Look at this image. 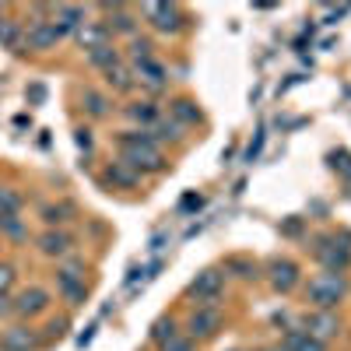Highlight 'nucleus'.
Returning a JSON list of instances; mask_svg holds the SVG:
<instances>
[{
	"label": "nucleus",
	"instance_id": "b1692460",
	"mask_svg": "<svg viewBox=\"0 0 351 351\" xmlns=\"http://www.w3.org/2000/svg\"><path fill=\"white\" fill-rule=\"evenodd\" d=\"M84 109L92 112V116H106V112H109V99L99 95L95 88H84Z\"/></svg>",
	"mask_w": 351,
	"mask_h": 351
},
{
	"label": "nucleus",
	"instance_id": "1a4fd4ad",
	"mask_svg": "<svg viewBox=\"0 0 351 351\" xmlns=\"http://www.w3.org/2000/svg\"><path fill=\"white\" fill-rule=\"evenodd\" d=\"M341 330V324H337V316L334 313H313L309 319H306V334L309 337H316V341H327V337H334Z\"/></svg>",
	"mask_w": 351,
	"mask_h": 351
},
{
	"label": "nucleus",
	"instance_id": "f03ea898",
	"mask_svg": "<svg viewBox=\"0 0 351 351\" xmlns=\"http://www.w3.org/2000/svg\"><path fill=\"white\" fill-rule=\"evenodd\" d=\"M221 291H225V274L215 271V267H208V271H200V274L190 281L186 295H190L193 302H200V306H215V302L221 299Z\"/></svg>",
	"mask_w": 351,
	"mask_h": 351
},
{
	"label": "nucleus",
	"instance_id": "4468645a",
	"mask_svg": "<svg viewBox=\"0 0 351 351\" xmlns=\"http://www.w3.org/2000/svg\"><path fill=\"white\" fill-rule=\"evenodd\" d=\"M281 348H285V351H327V344H324V341L309 337L302 327H291V330H285Z\"/></svg>",
	"mask_w": 351,
	"mask_h": 351
},
{
	"label": "nucleus",
	"instance_id": "a19ab883",
	"mask_svg": "<svg viewBox=\"0 0 351 351\" xmlns=\"http://www.w3.org/2000/svg\"><path fill=\"white\" fill-rule=\"evenodd\" d=\"M11 309H14V306H11V299H8V295H0V316H8Z\"/></svg>",
	"mask_w": 351,
	"mask_h": 351
},
{
	"label": "nucleus",
	"instance_id": "412c9836",
	"mask_svg": "<svg viewBox=\"0 0 351 351\" xmlns=\"http://www.w3.org/2000/svg\"><path fill=\"white\" fill-rule=\"evenodd\" d=\"M88 64H92V67H99V71H112V67H120V53H116L112 46L92 49V53H88Z\"/></svg>",
	"mask_w": 351,
	"mask_h": 351
},
{
	"label": "nucleus",
	"instance_id": "f257e3e1",
	"mask_svg": "<svg viewBox=\"0 0 351 351\" xmlns=\"http://www.w3.org/2000/svg\"><path fill=\"white\" fill-rule=\"evenodd\" d=\"M344 291H348V281H344L341 274H319V278L309 281L306 299H309L319 313H330V309L344 299Z\"/></svg>",
	"mask_w": 351,
	"mask_h": 351
},
{
	"label": "nucleus",
	"instance_id": "f3484780",
	"mask_svg": "<svg viewBox=\"0 0 351 351\" xmlns=\"http://www.w3.org/2000/svg\"><path fill=\"white\" fill-rule=\"evenodd\" d=\"M109 183L123 186V190H134V186L141 183V172L130 169L127 162H112V165H109Z\"/></svg>",
	"mask_w": 351,
	"mask_h": 351
},
{
	"label": "nucleus",
	"instance_id": "a211bd4d",
	"mask_svg": "<svg viewBox=\"0 0 351 351\" xmlns=\"http://www.w3.org/2000/svg\"><path fill=\"white\" fill-rule=\"evenodd\" d=\"M169 109H172V116H176V120H180V123H186V127L200 123V109H197V102H193V99H176Z\"/></svg>",
	"mask_w": 351,
	"mask_h": 351
},
{
	"label": "nucleus",
	"instance_id": "2f4dec72",
	"mask_svg": "<svg viewBox=\"0 0 351 351\" xmlns=\"http://www.w3.org/2000/svg\"><path fill=\"white\" fill-rule=\"evenodd\" d=\"M130 53H134V64H137V60H148V56H152V43H148V39H141V43L130 46Z\"/></svg>",
	"mask_w": 351,
	"mask_h": 351
},
{
	"label": "nucleus",
	"instance_id": "7c9ffc66",
	"mask_svg": "<svg viewBox=\"0 0 351 351\" xmlns=\"http://www.w3.org/2000/svg\"><path fill=\"white\" fill-rule=\"evenodd\" d=\"M330 165L344 176V180H351V155L348 152H337V155H330Z\"/></svg>",
	"mask_w": 351,
	"mask_h": 351
},
{
	"label": "nucleus",
	"instance_id": "f8f14e48",
	"mask_svg": "<svg viewBox=\"0 0 351 351\" xmlns=\"http://www.w3.org/2000/svg\"><path fill=\"white\" fill-rule=\"evenodd\" d=\"M60 36L64 32L56 28V21H36L32 28H28V46L32 49H49V46H56Z\"/></svg>",
	"mask_w": 351,
	"mask_h": 351
},
{
	"label": "nucleus",
	"instance_id": "393cba45",
	"mask_svg": "<svg viewBox=\"0 0 351 351\" xmlns=\"http://www.w3.org/2000/svg\"><path fill=\"white\" fill-rule=\"evenodd\" d=\"M152 137H155V144H158V141H180L183 134H180V123H176V120H158V123L152 127Z\"/></svg>",
	"mask_w": 351,
	"mask_h": 351
},
{
	"label": "nucleus",
	"instance_id": "e433bc0d",
	"mask_svg": "<svg viewBox=\"0 0 351 351\" xmlns=\"http://www.w3.org/2000/svg\"><path fill=\"white\" fill-rule=\"evenodd\" d=\"M67 330V319H56V324H49V337H64Z\"/></svg>",
	"mask_w": 351,
	"mask_h": 351
},
{
	"label": "nucleus",
	"instance_id": "cd10ccee",
	"mask_svg": "<svg viewBox=\"0 0 351 351\" xmlns=\"http://www.w3.org/2000/svg\"><path fill=\"white\" fill-rule=\"evenodd\" d=\"M0 43H4L8 49H14V53H21V36H18V28H11V25H0Z\"/></svg>",
	"mask_w": 351,
	"mask_h": 351
},
{
	"label": "nucleus",
	"instance_id": "20e7f679",
	"mask_svg": "<svg viewBox=\"0 0 351 351\" xmlns=\"http://www.w3.org/2000/svg\"><path fill=\"white\" fill-rule=\"evenodd\" d=\"M120 162H127L130 169L137 172H162L165 169V158L158 152V144H152V148H120Z\"/></svg>",
	"mask_w": 351,
	"mask_h": 351
},
{
	"label": "nucleus",
	"instance_id": "2eb2a0df",
	"mask_svg": "<svg viewBox=\"0 0 351 351\" xmlns=\"http://www.w3.org/2000/svg\"><path fill=\"white\" fill-rule=\"evenodd\" d=\"M0 348H4V351H32L36 337H32L28 327H8L4 337H0Z\"/></svg>",
	"mask_w": 351,
	"mask_h": 351
},
{
	"label": "nucleus",
	"instance_id": "6e6552de",
	"mask_svg": "<svg viewBox=\"0 0 351 351\" xmlns=\"http://www.w3.org/2000/svg\"><path fill=\"white\" fill-rule=\"evenodd\" d=\"M134 77L141 84H148L152 92H158V88H165V81H169V71L158 60H152V56H148V60H137L134 64Z\"/></svg>",
	"mask_w": 351,
	"mask_h": 351
},
{
	"label": "nucleus",
	"instance_id": "6ab92c4d",
	"mask_svg": "<svg viewBox=\"0 0 351 351\" xmlns=\"http://www.w3.org/2000/svg\"><path fill=\"white\" fill-rule=\"evenodd\" d=\"M127 116L144 123V127H155L158 123V106L155 102H134V106H127Z\"/></svg>",
	"mask_w": 351,
	"mask_h": 351
},
{
	"label": "nucleus",
	"instance_id": "4c0bfd02",
	"mask_svg": "<svg viewBox=\"0 0 351 351\" xmlns=\"http://www.w3.org/2000/svg\"><path fill=\"white\" fill-rule=\"evenodd\" d=\"M28 99H32V102H43V99H46V88H43V84H32V92H28Z\"/></svg>",
	"mask_w": 351,
	"mask_h": 351
},
{
	"label": "nucleus",
	"instance_id": "423d86ee",
	"mask_svg": "<svg viewBox=\"0 0 351 351\" xmlns=\"http://www.w3.org/2000/svg\"><path fill=\"white\" fill-rule=\"evenodd\" d=\"M56 288H60V295H64L71 306H81V302H84V278H81L74 267L56 271Z\"/></svg>",
	"mask_w": 351,
	"mask_h": 351
},
{
	"label": "nucleus",
	"instance_id": "58836bf2",
	"mask_svg": "<svg viewBox=\"0 0 351 351\" xmlns=\"http://www.w3.org/2000/svg\"><path fill=\"white\" fill-rule=\"evenodd\" d=\"M8 285H11V267H0V295H4Z\"/></svg>",
	"mask_w": 351,
	"mask_h": 351
},
{
	"label": "nucleus",
	"instance_id": "9b49d317",
	"mask_svg": "<svg viewBox=\"0 0 351 351\" xmlns=\"http://www.w3.org/2000/svg\"><path fill=\"white\" fill-rule=\"evenodd\" d=\"M77 43L92 53V49H102V46H109V28L102 25V21H84L81 28H77Z\"/></svg>",
	"mask_w": 351,
	"mask_h": 351
},
{
	"label": "nucleus",
	"instance_id": "37998d69",
	"mask_svg": "<svg viewBox=\"0 0 351 351\" xmlns=\"http://www.w3.org/2000/svg\"><path fill=\"white\" fill-rule=\"evenodd\" d=\"M263 351H285V348H263Z\"/></svg>",
	"mask_w": 351,
	"mask_h": 351
},
{
	"label": "nucleus",
	"instance_id": "ea45409f",
	"mask_svg": "<svg viewBox=\"0 0 351 351\" xmlns=\"http://www.w3.org/2000/svg\"><path fill=\"white\" fill-rule=\"evenodd\" d=\"M193 208H200V197H183V211H193Z\"/></svg>",
	"mask_w": 351,
	"mask_h": 351
},
{
	"label": "nucleus",
	"instance_id": "c9c22d12",
	"mask_svg": "<svg viewBox=\"0 0 351 351\" xmlns=\"http://www.w3.org/2000/svg\"><path fill=\"white\" fill-rule=\"evenodd\" d=\"M260 148H263V134H256V137H253V144H250V152H246V162H253V158L260 155Z\"/></svg>",
	"mask_w": 351,
	"mask_h": 351
},
{
	"label": "nucleus",
	"instance_id": "79ce46f5",
	"mask_svg": "<svg viewBox=\"0 0 351 351\" xmlns=\"http://www.w3.org/2000/svg\"><path fill=\"white\" fill-rule=\"evenodd\" d=\"M299 228H302L299 221H288V225H285V232H288V236H299Z\"/></svg>",
	"mask_w": 351,
	"mask_h": 351
},
{
	"label": "nucleus",
	"instance_id": "f704fd0d",
	"mask_svg": "<svg viewBox=\"0 0 351 351\" xmlns=\"http://www.w3.org/2000/svg\"><path fill=\"white\" fill-rule=\"evenodd\" d=\"M74 141H77V148H84V152H92V130H74Z\"/></svg>",
	"mask_w": 351,
	"mask_h": 351
},
{
	"label": "nucleus",
	"instance_id": "dca6fc26",
	"mask_svg": "<svg viewBox=\"0 0 351 351\" xmlns=\"http://www.w3.org/2000/svg\"><path fill=\"white\" fill-rule=\"evenodd\" d=\"M71 236H67V232H43V236H39V250L46 253V256H64L67 250H71Z\"/></svg>",
	"mask_w": 351,
	"mask_h": 351
},
{
	"label": "nucleus",
	"instance_id": "aec40b11",
	"mask_svg": "<svg viewBox=\"0 0 351 351\" xmlns=\"http://www.w3.org/2000/svg\"><path fill=\"white\" fill-rule=\"evenodd\" d=\"M81 25H84V8H67V4L56 8V28H60V32H67V28H81Z\"/></svg>",
	"mask_w": 351,
	"mask_h": 351
},
{
	"label": "nucleus",
	"instance_id": "5701e85b",
	"mask_svg": "<svg viewBox=\"0 0 351 351\" xmlns=\"http://www.w3.org/2000/svg\"><path fill=\"white\" fill-rule=\"evenodd\" d=\"M106 84L116 88V92H130V88H134V74L127 67H112V71H106Z\"/></svg>",
	"mask_w": 351,
	"mask_h": 351
},
{
	"label": "nucleus",
	"instance_id": "72a5a7b5",
	"mask_svg": "<svg viewBox=\"0 0 351 351\" xmlns=\"http://www.w3.org/2000/svg\"><path fill=\"white\" fill-rule=\"evenodd\" d=\"M162 351H193V341H190V337H176V341H169Z\"/></svg>",
	"mask_w": 351,
	"mask_h": 351
},
{
	"label": "nucleus",
	"instance_id": "473e14b6",
	"mask_svg": "<svg viewBox=\"0 0 351 351\" xmlns=\"http://www.w3.org/2000/svg\"><path fill=\"white\" fill-rule=\"evenodd\" d=\"M0 225H4V228L11 232L14 239H21V236H25V228H21V221H18L14 215H8V218H0Z\"/></svg>",
	"mask_w": 351,
	"mask_h": 351
},
{
	"label": "nucleus",
	"instance_id": "c756f323",
	"mask_svg": "<svg viewBox=\"0 0 351 351\" xmlns=\"http://www.w3.org/2000/svg\"><path fill=\"white\" fill-rule=\"evenodd\" d=\"M64 215H71V204H60V208H46V211H43V221H46V225H60V221H67Z\"/></svg>",
	"mask_w": 351,
	"mask_h": 351
},
{
	"label": "nucleus",
	"instance_id": "ddd939ff",
	"mask_svg": "<svg viewBox=\"0 0 351 351\" xmlns=\"http://www.w3.org/2000/svg\"><path fill=\"white\" fill-rule=\"evenodd\" d=\"M46 306H49V291H46V288H25L21 295H18V306H14V309H18L21 316H36V313H43Z\"/></svg>",
	"mask_w": 351,
	"mask_h": 351
},
{
	"label": "nucleus",
	"instance_id": "bb28decb",
	"mask_svg": "<svg viewBox=\"0 0 351 351\" xmlns=\"http://www.w3.org/2000/svg\"><path fill=\"white\" fill-rule=\"evenodd\" d=\"M106 11H112V28L116 32H134V14L130 11H123V8H106Z\"/></svg>",
	"mask_w": 351,
	"mask_h": 351
},
{
	"label": "nucleus",
	"instance_id": "39448f33",
	"mask_svg": "<svg viewBox=\"0 0 351 351\" xmlns=\"http://www.w3.org/2000/svg\"><path fill=\"white\" fill-rule=\"evenodd\" d=\"M316 260L319 263H327V267H330V274H341L344 267H348V263H351V250L348 246H334L330 239H324V236H319L316 239Z\"/></svg>",
	"mask_w": 351,
	"mask_h": 351
},
{
	"label": "nucleus",
	"instance_id": "a878e982",
	"mask_svg": "<svg viewBox=\"0 0 351 351\" xmlns=\"http://www.w3.org/2000/svg\"><path fill=\"white\" fill-rule=\"evenodd\" d=\"M225 267H228V271H236V274L246 278V281H256V263H250V260H243V256H232Z\"/></svg>",
	"mask_w": 351,
	"mask_h": 351
},
{
	"label": "nucleus",
	"instance_id": "7ed1b4c3",
	"mask_svg": "<svg viewBox=\"0 0 351 351\" xmlns=\"http://www.w3.org/2000/svg\"><path fill=\"white\" fill-rule=\"evenodd\" d=\"M221 330V313L215 306H200L190 316V341H208Z\"/></svg>",
	"mask_w": 351,
	"mask_h": 351
},
{
	"label": "nucleus",
	"instance_id": "0eeeda50",
	"mask_svg": "<svg viewBox=\"0 0 351 351\" xmlns=\"http://www.w3.org/2000/svg\"><path fill=\"white\" fill-rule=\"evenodd\" d=\"M144 18H148L158 32H176V28H180V8L176 4H148L144 8Z\"/></svg>",
	"mask_w": 351,
	"mask_h": 351
},
{
	"label": "nucleus",
	"instance_id": "4be33fe9",
	"mask_svg": "<svg viewBox=\"0 0 351 351\" xmlns=\"http://www.w3.org/2000/svg\"><path fill=\"white\" fill-rule=\"evenodd\" d=\"M180 337V330H176V319H158V324L152 327V341L158 344V348H165L169 341H176Z\"/></svg>",
	"mask_w": 351,
	"mask_h": 351
},
{
	"label": "nucleus",
	"instance_id": "9d476101",
	"mask_svg": "<svg viewBox=\"0 0 351 351\" xmlns=\"http://www.w3.org/2000/svg\"><path fill=\"white\" fill-rule=\"evenodd\" d=\"M271 285H274V291H291L299 285V267L291 260H274L271 263Z\"/></svg>",
	"mask_w": 351,
	"mask_h": 351
},
{
	"label": "nucleus",
	"instance_id": "c85d7f7f",
	"mask_svg": "<svg viewBox=\"0 0 351 351\" xmlns=\"http://www.w3.org/2000/svg\"><path fill=\"white\" fill-rule=\"evenodd\" d=\"M18 204H21V200H18V197H14L11 190H0V218L14 215V211H18Z\"/></svg>",
	"mask_w": 351,
	"mask_h": 351
}]
</instances>
